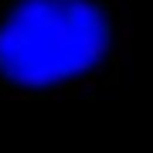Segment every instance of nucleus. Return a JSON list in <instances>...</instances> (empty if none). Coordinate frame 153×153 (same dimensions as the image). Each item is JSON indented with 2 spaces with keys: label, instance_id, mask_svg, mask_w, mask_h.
Segmentation results:
<instances>
[{
  "label": "nucleus",
  "instance_id": "1",
  "mask_svg": "<svg viewBox=\"0 0 153 153\" xmlns=\"http://www.w3.org/2000/svg\"><path fill=\"white\" fill-rule=\"evenodd\" d=\"M109 21L92 0H21L0 24V71L17 85H58L99 65Z\"/></svg>",
  "mask_w": 153,
  "mask_h": 153
}]
</instances>
